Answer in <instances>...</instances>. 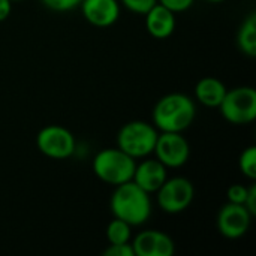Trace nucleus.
<instances>
[{"label": "nucleus", "mask_w": 256, "mask_h": 256, "mask_svg": "<svg viewBox=\"0 0 256 256\" xmlns=\"http://www.w3.org/2000/svg\"><path fill=\"white\" fill-rule=\"evenodd\" d=\"M104 256H135V252L132 244L129 243L108 244V248L104 250Z\"/></svg>", "instance_id": "obj_20"}, {"label": "nucleus", "mask_w": 256, "mask_h": 256, "mask_svg": "<svg viewBox=\"0 0 256 256\" xmlns=\"http://www.w3.org/2000/svg\"><path fill=\"white\" fill-rule=\"evenodd\" d=\"M244 207L252 213V216L256 214V186L252 184L249 188V192H248V196H246V201H244Z\"/></svg>", "instance_id": "obj_23"}, {"label": "nucleus", "mask_w": 256, "mask_h": 256, "mask_svg": "<svg viewBox=\"0 0 256 256\" xmlns=\"http://www.w3.org/2000/svg\"><path fill=\"white\" fill-rule=\"evenodd\" d=\"M106 240L110 244H122L129 243L130 240V225L122 219L114 218L106 226Z\"/></svg>", "instance_id": "obj_16"}, {"label": "nucleus", "mask_w": 256, "mask_h": 256, "mask_svg": "<svg viewBox=\"0 0 256 256\" xmlns=\"http://www.w3.org/2000/svg\"><path fill=\"white\" fill-rule=\"evenodd\" d=\"M42 3L52 10L64 12V10H70L76 8L81 3V0H42Z\"/></svg>", "instance_id": "obj_21"}, {"label": "nucleus", "mask_w": 256, "mask_h": 256, "mask_svg": "<svg viewBox=\"0 0 256 256\" xmlns=\"http://www.w3.org/2000/svg\"><path fill=\"white\" fill-rule=\"evenodd\" d=\"M135 256H172L176 244L165 232L148 230L138 234L132 243Z\"/></svg>", "instance_id": "obj_10"}, {"label": "nucleus", "mask_w": 256, "mask_h": 256, "mask_svg": "<svg viewBox=\"0 0 256 256\" xmlns=\"http://www.w3.org/2000/svg\"><path fill=\"white\" fill-rule=\"evenodd\" d=\"M153 153L166 168H180L188 162L190 147L180 132H162L158 136Z\"/></svg>", "instance_id": "obj_8"}, {"label": "nucleus", "mask_w": 256, "mask_h": 256, "mask_svg": "<svg viewBox=\"0 0 256 256\" xmlns=\"http://www.w3.org/2000/svg\"><path fill=\"white\" fill-rule=\"evenodd\" d=\"M248 192H249V188H246V186H243V184H232V186L228 189V192H226L228 202L243 204V206H244Z\"/></svg>", "instance_id": "obj_19"}, {"label": "nucleus", "mask_w": 256, "mask_h": 256, "mask_svg": "<svg viewBox=\"0 0 256 256\" xmlns=\"http://www.w3.org/2000/svg\"><path fill=\"white\" fill-rule=\"evenodd\" d=\"M136 159L117 148H104L93 159L94 176L108 184L118 186L132 180Z\"/></svg>", "instance_id": "obj_3"}, {"label": "nucleus", "mask_w": 256, "mask_h": 256, "mask_svg": "<svg viewBox=\"0 0 256 256\" xmlns=\"http://www.w3.org/2000/svg\"><path fill=\"white\" fill-rule=\"evenodd\" d=\"M219 108L226 122L249 124L256 118V90L254 87L232 88L226 92Z\"/></svg>", "instance_id": "obj_5"}, {"label": "nucleus", "mask_w": 256, "mask_h": 256, "mask_svg": "<svg viewBox=\"0 0 256 256\" xmlns=\"http://www.w3.org/2000/svg\"><path fill=\"white\" fill-rule=\"evenodd\" d=\"M82 16L96 27H110L120 16L117 0H81Z\"/></svg>", "instance_id": "obj_11"}, {"label": "nucleus", "mask_w": 256, "mask_h": 256, "mask_svg": "<svg viewBox=\"0 0 256 256\" xmlns=\"http://www.w3.org/2000/svg\"><path fill=\"white\" fill-rule=\"evenodd\" d=\"M226 92L228 90L225 84L220 80L213 78V76H206L200 80L195 87V96L198 102L208 108H219Z\"/></svg>", "instance_id": "obj_14"}, {"label": "nucleus", "mask_w": 256, "mask_h": 256, "mask_svg": "<svg viewBox=\"0 0 256 256\" xmlns=\"http://www.w3.org/2000/svg\"><path fill=\"white\" fill-rule=\"evenodd\" d=\"M146 28L156 39H166L176 30V14L156 3L146 14Z\"/></svg>", "instance_id": "obj_13"}, {"label": "nucleus", "mask_w": 256, "mask_h": 256, "mask_svg": "<svg viewBox=\"0 0 256 256\" xmlns=\"http://www.w3.org/2000/svg\"><path fill=\"white\" fill-rule=\"evenodd\" d=\"M12 10V2L10 0H0V22L4 21Z\"/></svg>", "instance_id": "obj_24"}, {"label": "nucleus", "mask_w": 256, "mask_h": 256, "mask_svg": "<svg viewBox=\"0 0 256 256\" xmlns=\"http://www.w3.org/2000/svg\"><path fill=\"white\" fill-rule=\"evenodd\" d=\"M252 218V213L243 204L228 202L218 214V230L226 238H240L248 232Z\"/></svg>", "instance_id": "obj_9"}, {"label": "nucleus", "mask_w": 256, "mask_h": 256, "mask_svg": "<svg viewBox=\"0 0 256 256\" xmlns=\"http://www.w3.org/2000/svg\"><path fill=\"white\" fill-rule=\"evenodd\" d=\"M238 48L249 57L256 56V14H250L242 24L237 36Z\"/></svg>", "instance_id": "obj_15"}, {"label": "nucleus", "mask_w": 256, "mask_h": 256, "mask_svg": "<svg viewBox=\"0 0 256 256\" xmlns=\"http://www.w3.org/2000/svg\"><path fill=\"white\" fill-rule=\"evenodd\" d=\"M194 2L195 0H158V3H160L162 6H165L166 9H170L174 14L188 10L194 4Z\"/></svg>", "instance_id": "obj_22"}, {"label": "nucleus", "mask_w": 256, "mask_h": 256, "mask_svg": "<svg viewBox=\"0 0 256 256\" xmlns=\"http://www.w3.org/2000/svg\"><path fill=\"white\" fill-rule=\"evenodd\" d=\"M207 2H212V3H220V2H224V0H207Z\"/></svg>", "instance_id": "obj_25"}, {"label": "nucleus", "mask_w": 256, "mask_h": 256, "mask_svg": "<svg viewBox=\"0 0 256 256\" xmlns=\"http://www.w3.org/2000/svg\"><path fill=\"white\" fill-rule=\"evenodd\" d=\"M238 166H240V171L244 177L250 178V180H255L256 178V147L255 146H250L248 147L242 154H240V159H238Z\"/></svg>", "instance_id": "obj_17"}, {"label": "nucleus", "mask_w": 256, "mask_h": 256, "mask_svg": "<svg viewBox=\"0 0 256 256\" xmlns=\"http://www.w3.org/2000/svg\"><path fill=\"white\" fill-rule=\"evenodd\" d=\"M148 195L150 194L132 180L116 186L110 202L114 218L124 220L130 226L146 224L152 214V201Z\"/></svg>", "instance_id": "obj_1"}, {"label": "nucleus", "mask_w": 256, "mask_h": 256, "mask_svg": "<svg viewBox=\"0 0 256 256\" xmlns=\"http://www.w3.org/2000/svg\"><path fill=\"white\" fill-rule=\"evenodd\" d=\"M158 129L142 120L126 123L117 135V147L134 159L147 158L153 153L158 141Z\"/></svg>", "instance_id": "obj_4"}, {"label": "nucleus", "mask_w": 256, "mask_h": 256, "mask_svg": "<svg viewBox=\"0 0 256 256\" xmlns=\"http://www.w3.org/2000/svg\"><path fill=\"white\" fill-rule=\"evenodd\" d=\"M10 2H21V0H10Z\"/></svg>", "instance_id": "obj_26"}, {"label": "nucleus", "mask_w": 256, "mask_h": 256, "mask_svg": "<svg viewBox=\"0 0 256 256\" xmlns=\"http://www.w3.org/2000/svg\"><path fill=\"white\" fill-rule=\"evenodd\" d=\"M122 3L132 12L144 15L148 9H152L158 0H122Z\"/></svg>", "instance_id": "obj_18"}, {"label": "nucleus", "mask_w": 256, "mask_h": 256, "mask_svg": "<svg viewBox=\"0 0 256 256\" xmlns=\"http://www.w3.org/2000/svg\"><path fill=\"white\" fill-rule=\"evenodd\" d=\"M36 146L42 154L51 159H68L75 152V138L63 126L51 124L39 130Z\"/></svg>", "instance_id": "obj_7"}, {"label": "nucleus", "mask_w": 256, "mask_h": 256, "mask_svg": "<svg viewBox=\"0 0 256 256\" xmlns=\"http://www.w3.org/2000/svg\"><path fill=\"white\" fill-rule=\"evenodd\" d=\"M158 204L159 207L170 214H177L184 212L194 201V184L184 177L166 178L165 183L159 188Z\"/></svg>", "instance_id": "obj_6"}, {"label": "nucleus", "mask_w": 256, "mask_h": 256, "mask_svg": "<svg viewBox=\"0 0 256 256\" xmlns=\"http://www.w3.org/2000/svg\"><path fill=\"white\" fill-rule=\"evenodd\" d=\"M166 180V166L158 159H146L135 166L132 182L147 194L158 192Z\"/></svg>", "instance_id": "obj_12"}, {"label": "nucleus", "mask_w": 256, "mask_h": 256, "mask_svg": "<svg viewBox=\"0 0 256 256\" xmlns=\"http://www.w3.org/2000/svg\"><path fill=\"white\" fill-rule=\"evenodd\" d=\"M196 117L195 102L182 93H171L159 99L153 110V124L160 132H183Z\"/></svg>", "instance_id": "obj_2"}]
</instances>
